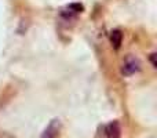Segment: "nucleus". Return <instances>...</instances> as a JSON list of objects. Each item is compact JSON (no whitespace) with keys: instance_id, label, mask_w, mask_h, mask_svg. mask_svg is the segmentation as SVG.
I'll list each match as a JSON object with an SVG mask.
<instances>
[{"instance_id":"1","label":"nucleus","mask_w":157,"mask_h":138,"mask_svg":"<svg viewBox=\"0 0 157 138\" xmlns=\"http://www.w3.org/2000/svg\"><path fill=\"white\" fill-rule=\"evenodd\" d=\"M141 68V62L134 55H128L125 57V60L123 61V65H121V72L124 76H131L134 73H136Z\"/></svg>"},{"instance_id":"2","label":"nucleus","mask_w":157,"mask_h":138,"mask_svg":"<svg viewBox=\"0 0 157 138\" xmlns=\"http://www.w3.org/2000/svg\"><path fill=\"white\" fill-rule=\"evenodd\" d=\"M59 128H61V122L58 119H54L47 128L44 130V133L41 134V138H55L59 133Z\"/></svg>"},{"instance_id":"3","label":"nucleus","mask_w":157,"mask_h":138,"mask_svg":"<svg viewBox=\"0 0 157 138\" xmlns=\"http://www.w3.org/2000/svg\"><path fill=\"white\" fill-rule=\"evenodd\" d=\"M105 134L108 138H120L121 136V128H120V123L117 120L109 123L105 127Z\"/></svg>"},{"instance_id":"4","label":"nucleus","mask_w":157,"mask_h":138,"mask_svg":"<svg viewBox=\"0 0 157 138\" xmlns=\"http://www.w3.org/2000/svg\"><path fill=\"white\" fill-rule=\"evenodd\" d=\"M121 41H123V33L120 32L119 29L112 30V33H110V43H112V46L117 50V49H120V46H121Z\"/></svg>"},{"instance_id":"5","label":"nucleus","mask_w":157,"mask_h":138,"mask_svg":"<svg viewBox=\"0 0 157 138\" xmlns=\"http://www.w3.org/2000/svg\"><path fill=\"white\" fill-rule=\"evenodd\" d=\"M152 64H153V66H157V62H156V54H152Z\"/></svg>"}]
</instances>
